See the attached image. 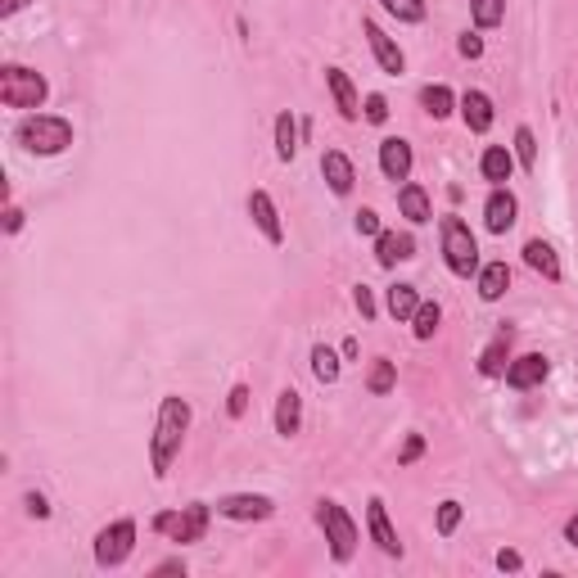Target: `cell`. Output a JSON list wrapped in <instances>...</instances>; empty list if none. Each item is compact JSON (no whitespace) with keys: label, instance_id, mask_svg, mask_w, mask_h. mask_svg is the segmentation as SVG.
<instances>
[{"label":"cell","instance_id":"6da1fadb","mask_svg":"<svg viewBox=\"0 0 578 578\" xmlns=\"http://www.w3.org/2000/svg\"><path fill=\"white\" fill-rule=\"evenodd\" d=\"M186 429H190V402L168 393L159 402V420H154V439H150V466H154V479H168L181 443H186Z\"/></svg>","mask_w":578,"mask_h":578},{"label":"cell","instance_id":"7a4b0ae2","mask_svg":"<svg viewBox=\"0 0 578 578\" xmlns=\"http://www.w3.org/2000/svg\"><path fill=\"white\" fill-rule=\"evenodd\" d=\"M14 140L23 144L28 154H37V159H54V154H63L72 144V122L59 118V113H28L19 122Z\"/></svg>","mask_w":578,"mask_h":578},{"label":"cell","instance_id":"3957f363","mask_svg":"<svg viewBox=\"0 0 578 578\" xmlns=\"http://www.w3.org/2000/svg\"><path fill=\"white\" fill-rule=\"evenodd\" d=\"M50 95V82L41 72L23 68V63H5L0 68V104L5 109H41Z\"/></svg>","mask_w":578,"mask_h":578},{"label":"cell","instance_id":"277c9868","mask_svg":"<svg viewBox=\"0 0 578 578\" xmlns=\"http://www.w3.org/2000/svg\"><path fill=\"white\" fill-rule=\"evenodd\" d=\"M443 258H448L452 276H461V280L479 276V240H475V231L461 222L457 212L443 217Z\"/></svg>","mask_w":578,"mask_h":578},{"label":"cell","instance_id":"5b68a950","mask_svg":"<svg viewBox=\"0 0 578 578\" xmlns=\"http://www.w3.org/2000/svg\"><path fill=\"white\" fill-rule=\"evenodd\" d=\"M208 520H212V506L190 501V506H181V511H163V516H154V533H168L172 542L186 547V542H203Z\"/></svg>","mask_w":578,"mask_h":578},{"label":"cell","instance_id":"8992f818","mask_svg":"<svg viewBox=\"0 0 578 578\" xmlns=\"http://www.w3.org/2000/svg\"><path fill=\"white\" fill-rule=\"evenodd\" d=\"M317 520H321V529H326V542H330V556L339 560V565H348L352 560V551H357V524H352V516L343 511L339 501H317Z\"/></svg>","mask_w":578,"mask_h":578},{"label":"cell","instance_id":"52a82bcc","mask_svg":"<svg viewBox=\"0 0 578 578\" xmlns=\"http://www.w3.org/2000/svg\"><path fill=\"white\" fill-rule=\"evenodd\" d=\"M131 551H136V520H113L95 533V565L100 569H118Z\"/></svg>","mask_w":578,"mask_h":578},{"label":"cell","instance_id":"ba28073f","mask_svg":"<svg viewBox=\"0 0 578 578\" xmlns=\"http://www.w3.org/2000/svg\"><path fill=\"white\" fill-rule=\"evenodd\" d=\"M217 516L222 520H271L276 501L267 492H227V497H217Z\"/></svg>","mask_w":578,"mask_h":578},{"label":"cell","instance_id":"9c48e42d","mask_svg":"<svg viewBox=\"0 0 578 578\" xmlns=\"http://www.w3.org/2000/svg\"><path fill=\"white\" fill-rule=\"evenodd\" d=\"M361 32H367V41H371V54H376V63H380V72H389V78H398V72L407 68V54H402V45L376 23V19H361Z\"/></svg>","mask_w":578,"mask_h":578},{"label":"cell","instance_id":"30bf717a","mask_svg":"<svg viewBox=\"0 0 578 578\" xmlns=\"http://www.w3.org/2000/svg\"><path fill=\"white\" fill-rule=\"evenodd\" d=\"M516 217H520L516 194L506 190V186H492V194L483 199V227H488L492 235H506V231L516 227Z\"/></svg>","mask_w":578,"mask_h":578},{"label":"cell","instance_id":"8fae6325","mask_svg":"<svg viewBox=\"0 0 578 578\" xmlns=\"http://www.w3.org/2000/svg\"><path fill=\"white\" fill-rule=\"evenodd\" d=\"M249 217H253V227L262 231L267 244H285V222H280V208L267 190H253L249 194Z\"/></svg>","mask_w":578,"mask_h":578},{"label":"cell","instance_id":"7c38bea8","mask_svg":"<svg viewBox=\"0 0 578 578\" xmlns=\"http://www.w3.org/2000/svg\"><path fill=\"white\" fill-rule=\"evenodd\" d=\"M367 529H371V542H376L384 556H402V542H398V529H393V520H389L384 497H371V501H367Z\"/></svg>","mask_w":578,"mask_h":578},{"label":"cell","instance_id":"4fadbf2b","mask_svg":"<svg viewBox=\"0 0 578 578\" xmlns=\"http://www.w3.org/2000/svg\"><path fill=\"white\" fill-rule=\"evenodd\" d=\"M547 371H551V367H547L542 352H520L511 367H506V384L524 393V389H538V384L547 380Z\"/></svg>","mask_w":578,"mask_h":578},{"label":"cell","instance_id":"5bb4252c","mask_svg":"<svg viewBox=\"0 0 578 578\" xmlns=\"http://www.w3.org/2000/svg\"><path fill=\"white\" fill-rule=\"evenodd\" d=\"M411 144L402 140V136H384L380 140V172L389 177V181H407L411 177Z\"/></svg>","mask_w":578,"mask_h":578},{"label":"cell","instance_id":"9a60e30c","mask_svg":"<svg viewBox=\"0 0 578 578\" xmlns=\"http://www.w3.org/2000/svg\"><path fill=\"white\" fill-rule=\"evenodd\" d=\"M299 429H303V393L289 384L276 398V434H280V439H294Z\"/></svg>","mask_w":578,"mask_h":578},{"label":"cell","instance_id":"2e32d148","mask_svg":"<svg viewBox=\"0 0 578 578\" xmlns=\"http://www.w3.org/2000/svg\"><path fill=\"white\" fill-rule=\"evenodd\" d=\"M321 177H326V186L334 194H352V186H357V168H352V159L343 150H326L321 154Z\"/></svg>","mask_w":578,"mask_h":578},{"label":"cell","instance_id":"e0dca14e","mask_svg":"<svg viewBox=\"0 0 578 578\" xmlns=\"http://www.w3.org/2000/svg\"><path fill=\"white\" fill-rule=\"evenodd\" d=\"M407 258H416V240L407 231H380L376 235V262L380 267H398Z\"/></svg>","mask_w":578,"mask_h":578},{"label":"cell","instance_id":"ac0fdd59","mask_svg":"<svg viewBox=\"0 0 578 578\" xmlns=\"http://www.w3.org/2000/svg\"><path fill=\"white\" fill-rule=\"evenodd\" d=\"M479 172H483V181L506 186L511 172H516V150H506V144H488V150L479 154Z\"/></svg>","mask_w":578,"mask_h":578},{"label":"cell","instance_id":"d6986e66","mask_svg":"<svg viewBox=\"0 0 578 578\" xmlns=\"http://www.w3.org/2000/svg\"><path fill=\"white\" fill-rule=\"evenodd\" d=\"M398 208H402V217L411 227H425V222H434V203H429V190L425 186H416V181H407L402 190H398Z\"/></svg>","mask_w":578,"mask_h":578},{"label":"cell","instance_id":"ffe728a7","mask_svg":"<svg viewBox=\"0 0 578 578\" xmlns=\"http://www.w3.org/2000/svg\"><path fill=\"white\" fill-rule=\"evenodd\" d=\"M326 87H330L339 113H343L348 122H357V118H361V100H357V91H352V82H348V72H343V68H326Z\"/></svg>","mask_w":578,"mask_h":578},{"label":"cell","instance_id":"44dd1931","mask_svg":"<svg viewBox=\"0 0 578 578\" xmlns=\"http://www.w3.org/2000/svg\"><path fill=\"white\" fill-rule=\"evenodd\" d=\"M457 104H461V118H466V127H470L475 136H483V131L492 127V100H488L483 91H466Z\"/></svg>","mask_w":578,"mask_h":578},{"label":"cell","instance_id":"7402d4cb","mask_svg":"<svg viewBox=\"0 0 578 578\" xmlns=\"http://www.w3.org/2000/svg\"><path fill=\"white\" fill-rule=\"evenodd\" d=\"M506 289H511V267H506V262L479 267V299H483V303H497Z\"/></svg>","mask_w":578,"mask_h":578},{"label":"cell","instance_id":"603a6c76","mask_svg":"<svg viewBox=\"0 0 578 578\" xmlns=\"http://www.w3.org/2000/svg\"><path fill=\"white\" fill-rule=\"evenodd\" d=\"M524 262H529L542 280H551V285L560 280V258H556V249H551L547 240H529V244H524Z\"/></svg>","mask_w":578,"mask_h":578},{"label":"cell","instance_id":"cb8c5ba5","mask_svg":"<svg viewBox=\"0 0 578 578\" xmlns=\"http://www.w3.org/2000/svg\"><path fill=\"white\" fill-rule=\"evenodd\" d=\"M294 154H299V122L285 109V113H276V159L294 163Z\"/></svg>","mask_w":578,"mask_h":578},{"label":"cell","instance_id":"d4e9b609","mask_svg":"<svg viewBox=\"0 0 578 578\" xmlns=\"http://www.w3.org/2000/svg\"><path fill=\"white\" fill-rule=\"evenodd\" d=\"M384 303H389V317L393 321H411L416 317V308H420V294H416V285H389V294H384Z\"/></svg>","mask_w":578,"mask_h":578},{"label":"cell","instance_id":"484cf974","mask_svg":"<svg viewBox=\"0 0 578 578\" xmlns=\"http://www.w3.org/2000/svg\"><path fill=\"white\" fill-rule=\"evenodd\" d=\"M506 348H511V334H497L488 348H483V357H479V376H506V367H511V357H506Z\"/></svg>","mask_w":578,"mask_h":578},{"label":"cell","instance_id":"4316f807","mask_svg":"<svg viewBox=\"0 0 578 578\" xmlns=\"http://www.w3.org/2000/svg\"><path fill=\"white\" fill-rule=\"evenodd\" d=\"M420 109H425L429 118H448V113L457 109V95H452L443 82H429V87L420 91Z\"/></svg>","mask_w":578,"mask_h":578},{"label":"cell","instance_id":"83f0119b","mask_svg":"<svg viewBox=\"0 0 578 578\" xmlns=\"http://www.w3.org/2000/svg\"><path fill=\"white\" fill-rule=\"evenodd\" d=\"M439 321H443V308L434 303V299H420V308H416V317H411V334H416V339H434Z\"/></svg>","mask_w":578,"mask_h":578},{"label":"cell","instance_id":"f1b7e54d","mask_svg":"<svg viewBox=\"0 0 578 578\" xmlns=\"http://www.w3.org/2000/svg\"><path fill=\"white\" fill-rule=\"evenodd\" d=\"M339 371H343V361L334 357V348L317 343V348H312V376H317L321 384H334V380H339Z\"/></svg>","mask_w":578,"mask_h":578},{"label":"cell","instance_id":"f546056e","mask_svg":"<svg viewBox=\"0 0 578 578\" xmlns=\"http://www.w3.org/2000/svg\"><path fill=\"white\" fill-rule=\"evenodd\" d=\"M393 384H398V367H393L389 357H380L376 367H371V376H367V389L376 398H384V393H393Z\"/></svg>","mask_w":578,"mask_h":578},{"label":"cell","instance_id":"4dcf8cb0","mask_svg":"<svg viewBox=\"0 0 578 578\" xmlns=\"http://www.w3.org/2000/svg\"><path fill=\"white\" fill-rule=\"evenodd\" d=\"M470 19H475L479 32H483V28H497V23L506 19V0H470Z\"/></svg>","mask_w":578,"mask_h":578},{"label":"cell","instance_id":"1f68e13d","mask_svg":"<svg viewBox=\"0 0 578 578\" xmlns=\"http://www.w3.org/2000/svg\"><path fill=\"white\" fill-rule=\"evenodd\" d=\"M516 159H520V168H524V172H533V168H538V140H533V131H529V127H516Z\"/></svg>","mask_w":578,"mask_h":578},{"label":"cell","instance_id":"d6a6232c","mask_svg":"<svg viewBox=\"0 0 578 578\" xmlns=\"http://www.w3.org/2000/svg\"><path fill=\"white\" fill-rule=\"evenodd\" d=\"M380 5H384L398 23H420V19H425V0H380Z\"/></svg>","mask_w":578,"mask_h":578},{"label":"cell","instance_id":"836d02e7","mask_svg":"<svg viewBox=\"0 0 578 578\" xmlns=\"http://www.w3.org/2000/svg\"><path fill=\"white\" fill-rule=\"evenodd\" d=\"M457 524H461V501H457V497L439 501V533H443V538H452V533H457Z\"/></svg>","mask_w":578,"mask_h":578},{"label":"cell","instance_id":"e575fe53","mask_svg":"<svg viewBox=\"0 0 578 578\" xmlns=\"http://www.w3.org/2000/svg\"><path fill=\"white\" fill-rule=\"evenodd\" d=\"M361 118H367L371 127H384L389 122V100L376 91V95H367V100H361Z\"/></svg>","mask_w":578,"mask_h":578},{"label":"cell","instance_id":"d590c367","mask_svg":"<svg viewBox=\"0 0 578 578\" xmlns=\"http://www.w3.org/2000/svg\"><path fill=\"white\" fill-rule=\"evenodd\" d=\"M352 303H357L361 321H371V317H376V294H371V285H357V289H352Z\"/></svg>","mask_w":578,"mask_h":578},{"label":"cell","instance_id":"8d00e7d4","mask_svg":"<svg viewBox=\"0 0 578 578\" xmlns=\"http://www.w3.org/2000/svg\"><path fill=\"white\" fill-rule=\"evenodd\" d=\"M352 227H357V235H380V231H384V227H380V212H376V208H361Z\"/></svg>","mask_w":578,"mask_h":578},{"label":"cell","instance_id":"74e56055","mask_svg":"<svg viewBox=\"0 0 578 578\" xmlns=\"http://www.w3.org/2000/svg\"><path fill=\"white\" fill-rule=\"evenodd\" d=\"M227 411H231V420H240V416L249 411V384H235V389L227 393Z\"/></svg>","mask_w":578,"mask_h":578},{"label":"cell","instance_id":"f35d334b","mask_svg":"<svg viewBox=\"0 0 578 578\" xmlns=\"http://www.w3.org/2000/svg\"><path fill=\"white\" fill-rule=\"evenodd\" d=\"M425 457V439L420 434H407V443H402V452H398V466H411V461H420Z\"/></svg>","mask_w":578,"mask_h":578},{"label":"cell","instance_id":"ab89813d","mask_svg":"<svg viewBox=\"0 0 578 578\" xmlns=\"http://www.w3.org/2000/svg\"><path fill=\"white\" fill-rule=\"evenodd\" d=\"M497 569H501V574H520V569H524V556H520L516 547H501V551H497Z\"/></svg>","mask_w":578,"mask_h":578},{"label":"cell","instance_id":"60d3db41","mask_svg":"<svg viewBox=\"0 0 578 578\" xmlns=\"http://www.w3.org/2000/svg\"><path fill=\"white\" fill-rule=\"evenodd\" d=\"M23 506H28V516H32V520H50V501H45L41 492H28Z\"/></svg>","mask_w":578,"mask_h":578},{"label":"cell","instance_id":"b9f144b4","mask_svg":"<svg viewBox=\"0 0 578 578\" xmlns=\"http://www.w3.org/2000/svg\"><path fill=\"white\" fill-rule=\"evenodd\" d=\"M457 50H461L466 59H479V54H483V37H479V32H461Z\"/></svg>","mask_w":578,"mask_h":578},{"label":"cell","instance_id":"7bdbcfd3","mask_svg":"<svg viewBox=\"0 0 578 578\" xmlns=\"http://www.w3.org/2000/svg\"><path fill=\"white\" fill-rule=\"evenodd\" d=\"M19 231H23V208L10 203V212H5V235H19Z\"/></svg>","mask_w":578,"mask_h":578},{"label":"cell","instance_id":"ee69618b","mask_svg":"<svg viewBox=\"0 0 578 578\" xmlns=\"http://www.w3.org/2000/svg\"><path fill=\"white\" fill-rule=\"evenodd\" d=\"M565 542H569V547H578V516H569V520H565Z\"/></svg>","mask_w":578,"mask_h":578},{"label":"cell","instance_id":"f6af8a7d","mask_svg":"<svg viewBox=\"0 0 578 578\" xmlns=\"http://www.w3.org/2000/svg\"><path fill=\"white\" fill-rule=\"evenodd\" d=\"M23 5H28V0H0V14H5V19H14Z\"/></svg>","mask_w":578,"mask_h":578},{"label":"cell","instance_id":"bcb514c9","mask_svg":"<svg viewBox=\"0 0 578 578\" xmlns=\"http://www.w3.org/2000/svg\"><path fill=\"white\" fill-rule=\"evenodd\" d=\"M154 574H186V565H181V560H163Z\"/></svg>","mask_w":578,"mask_h":578}]
</instances>
